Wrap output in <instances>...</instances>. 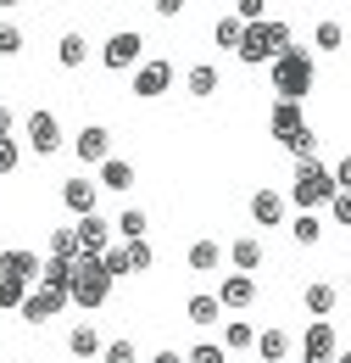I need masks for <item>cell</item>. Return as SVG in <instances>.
<instances>
[{
    "mask_svg": "<svg viewBox=\"0 0 351 363\" xmlns=\"http://www.w3.org/2000/svg\"><path fill=\"white\" fill-rule=\"evenodd\" d=\"M267 79H273V95H279V101H307L312 84H318V62H312V50L290 45L279 62H267Z\"/></svg>",
    "mask_w": 351,
    "mask_h": 363,
    "instance_id": "6da1fadb",
    "label": "cell"
},
{
    "mask_svg": "<svg viewBox=\"0 0 351 363\" xmlns=\"http://www.w3.org/2000/svg\"><path fill=\"white\" fill-rule=\"evenodd\" d=\"M290 50V23H279V17H263V23H246V40H240V62L246 67H263V62H279Z\"/></svg>",
    "mask_w": 351,
    "mask_h": 363,
    "instance_id": "7a4b0ae2",
    "label": "cell"
},
{
    "mask_svg": "<svg viewBox=\"0 0 351 363\" xmlns=\"http://www.w3.org/2000/svg\"><path fill=\"white\" fill-rule=\"evenodd\" d=\"M335 168H323L318 157H307V162H296V179H290V201L301 207V213H312V207H329L335 201Z\"/></svg>",
    "mask_w": 351,
    "mask_h": 363,
    "instance_id": "3957f363",
    "label": "cell"
},
{
    "mask_svg": "<svg viewBox=\"0 0 351 363\" xmlns=\"http://www.w3.org/2000/svg\"><path fill=\"white\" fill-rule=\"evenodd\" d=\"M106 296H112L106 263H100V257H79V263H73V285H67V302L84 308V313H95V308H106Z\"/></svg>",
    "mask_w": 351,
    "mask_h": 363,
    "instance_id": "277c9868",
    "label": "cell"
},
{
    "mask_svg": "<svg viewBox=\"0 0 351 363\" xmlns=\"http://www.w3.org/2000/svg\"><path fill=\"white\" fill-rule=\"evenodd\" d=\"M139 56H145V34H139V28H117V34L100 45V62H106L112 73H129V67H139Z\"/></svg>",
    "mask_w": 351,
    "mask_h": 363,
    "instance_id": "5b68a950",
    "label": "cell"
},
{
    "mask_svg": "<svg viewBox=\"0 0 351 363\" xmlns=\"http://www.w3.org/2000/svg\"><path fill=\"white\" fill-rule=\"evenodd\" d=\"M340 358V335L329 318H312L307 335H301V363H335Z\"/></svg>",
    "mask_w": 351,
    "mask_h": 363,
    "instance_id": "8992f818",
    "label": "cell"
},
{
    "mask_svg": "<svg viewBox=\"0 0 351 363\" xmlns=\"http://www.w3.org/2000/svg\"><path fill=\"white\" fill-rule=\"evenodd\" d=\"M168 90H173V62H168V56L134 67V95H139V101H156V95H168Z\"/></svg>",
    "mask_w": 351,
    "mask_h": 363,
    "instance_id": "52a82bcc",
    "label": "cell"
},
{
    "mask_svg": "<svg viewBox=\"0 0 351 363\" xmlns=\"http://www.w3.org/2000/svg\"><path fill=\"white\" fill-rule=\"evenodd\" d=\"M73 157H79L84 168H100V162L112 157V135H106V123H84V129L73 135Z\"/></svg>",
    "mask_w": 351,
    "mask_h": 363,
    "instance_id": "ba28073f",
    "label": "cell"
},
{
    "mask_svg": "<svg viewBox=\"0 0 351 363\" xmlns=\"http://www.w3.org/2000/svg\"><path fill=\"white\" fill-rule=\"evenodd\" d=\"M73 235H79V257H106L112 252V224L106 218H73Z\"/></svg>",
    "mask_w": 351,
    "mask_h": 363,
    "instance_id": "9c48e42d",
    "label": "cell"
},
{
    "mask_svg": "<svg viewBox=\"0 0 351 363\" xmlns=\"http://www.w3.org/2000/svg\"><path fill=\"white\" fill-rule=\"evenodd\" d=\"M23 135H28V145L40 151V157H50L56 145H62V123H56V112H28V123H23Z\"/></svg>",
    "mask_w": 351,
    "mask_h": 363,
    "instance_id": "30bf717a",
    "label": "cell"
},
{
    "mask_svg": "<svg viewBox=\"0 0 351 363\" xmlns=\"http://www.w3.org/2000/svg\"><path fill=\"white\" fill-rule=\"evenodd\" d=\"M267 129H273V140L284 145V140H296L301 129H307V112H301V101H273V112H267Z\"/></svg>",
    "mask_w": 351,
    "mask_h": 363,
    "instance_id": "8fae6325",
    "label": "cell"
},
{
    "mask_svg": "<svg viewBox=\"0 0 351 363\" xmlns=\"http://www.w3.org/2000/svg\"><path fill=\"white\" fill-rule=\"evenodd\" d=\"M40 269H45V257L40 252H28V246H0V274H11V279H40Z\"/></svg>",
    "mask_w": 351,
    "mask_h": 363,
    "instance_id": "7c38bea8",
    "label": "cell"
},
{
    "mask_svg": "<svg viewBox=\"0 0 351 363\" xmlns=\"http://www.w3.org/2000/svg\"><path fill=\"white\" fill-rule=\"evenodd\" d=\"M218 302H223V313L251 308V302H257V274H229V279L218 285Z\"/></svg>",
    "mask_w": 351,
    "mask_h": 363,
    "instance_id": "4fadbf2b",
    "label": "cell"
},
{
    "mask_svg": "<svg viewBox=\"0 0 351 363\" xmlns=\"http://www.w3.org/2000/svg\"><path fill=\"white\" fill-rule=\"evenodd\" d=\"M95 201H100V184H95V179H84V174L62 184V207H67L73 218H89V213H95Z\"/></svg>",
    "mask_w": 351,
    "mask_h": 363,
    "instance_id": "5bb4252c",
    "label": "cell"
},
{
    "mask_svg": "<svg viewBox=\"0 0 351 363\" xmlns=\"http://www.w3.org/2000/svg\"><path fill=\"white\" fill-rule=\"evenodd\" d=\"M67 308V291H50V285H40V291H28V302L17 308V313L28 318V324H45V318H56Z\"/></svg>",
    "mask_w": 351,
    "mask_h": 363,
    "instance_id": "9a60e30c",
    "label": "cell"
},
{
    "mask_svg": "<svg viewBox=\"0 0 351 363\" xmlns=\"http://www.w3.org/2000/svg\"><path fill=\"white\" fill-rule=\"evenodd\" d=\"M251 224H263V229H279L284 224V196H279V190H257V196H251Z\"/></svg>",
    "mask_w": 351,
    "mask_h": 363,
    "instance_id": "2e32d148",
    "label": "cell"
},
{
    "mask_svg": "<svg viewBox=\"0 0 351 363\" xmlns=\"http://www.w3.org/2000/svg\"><path fill=\"white\" fill-rule=\"evenodd\" d=\"M301 302H307L312 318H329L335 308H340V285H329V279H312L307 291H301Z\"/></svg>",
    "mask_w": 351,
    "mask_h": 363,
    "instance_id": "e0dca14e",
    "label": "cell"
},
{
    "mask_svg": "<svg viewBox=\"0 0 351 363\" xmlns=\"http://www.w3.org/2000/svg\"><path fill=\"white\" fill-rule=\"evenodd\" d=\"M263 240H257V235H240V240H234V246H229V263H234V274H257L263 269Z\"/></svg>",
    "mask_w": 351,
    "mask_h": 363,
    "instance_id": "ac0fdd59",
    "label": "cell"
},
{
    "mask_svg": "<svg viewBox=\"0 0 351 363\" xmlns=\"http://www.w3.org/2000/svg\"><path fill=\"white\" fill-rule=\"evenodd\" d=\"M100 347H106V341H100V330H95L89 318L67 330V352H73V358H100Z\"/></svg>",
    "mask_w": 351,
    "mask_h": 363,
    "instance_id": "d6986e66",
    "label": "cell"
},
{
    "mask_svg": "<svg viewBox=\"0 0 351 363\" xmlns=\"http://www.w3.org/2000/svg\"><path fill=\"white\" fill-rule=\"evenodd\" d=\"M56 62H62L67 73H79V67L89 62V40L79 34V28H67V34H62V45H56Z\"/></svg>",
    "mask_w": 351,
    "mask_h": 363,
    "instance_id": "ffe728a7",
    "label": "cell"
},
{
    "mask_svg": "<svg viewBox=\"0 0 351 363\" xmlns=\"http://www.w3.org/2000/svg\"><path fill=\"white\" fill-rule=\"evenodd\" d=\"M184 318L207 330V324H218V318H223V302H218V296H212V291H195V296L184 302Z\"/></svg>",
    "mask_w": 351,
    "mask_h": 363,
    "instance_id": "44dd1931",
    "label": "cell"
},
{
    "mask_svg": "<svg viewBox=\"0 0 351 363\" xmlns=\"http://www.w3.org/2000/svg\"><path fill=\"white\" fill-rule=\"evenodd\" d=\"M184 90L195 95V101H212V95L223 90V79H218V67L212 62H201V67H190V79H184Z\"/></svg>",
    "mask_w": 351,
    "mask_h": 363,
    "instance_id": "7402d4cb",
    "label": "cell"
},
{
    "mask_svg": "<svg viewBox=\"0 0 351 363\" xmlns=\"http://www.w3.org/2000/svg\"><path fill=\"white\" fill-rule=\"evenodd\" d=\"M129 184H134L129 157H106V162H100V190H123V196H129Z\"/></svg>",
    "mask_w": 351,
    "mask_h": 363,
    "instance_id": "603a6c76",
    "label": "cell"
},
{
    "mask_svg": "<svg viewBox=\"0 0 351 363\" xmlns=\"http://www.w3.org/2000/svg\"><path fill=\"white\" fill-rule=\"evenodd\" d=\"M290 358V335L284 330H263L257 335V363H284Z\"/></svg>",
    "mask_w": 351,
    "mask_h": 363,
    "instance_id": "cb8c5ba5",
    "label": "cell"
},
{
    "mask_svg": "<svg viewBox=\"0 0 351 363\" xmlns=\"http://www.w3.org/2000/svg\"><path fill=\"white\" fill-rule=\"evenodd\" d=\"M145 229H151V218H145L139 207H123L117 224H112V235H117V240H145Z\"/></svg>",
    "mask_w": 351,
    "mask_h": 363,
    "instance_id": "d4e9b609",
    "label": "cell"
},
{
    "mask_svg": "<svg viewBox=\"0 0 351 363\" xmlns=\"http://www.w3.org/2000/svg\"><path fill=\"white\" fill-rule=\"evenodd\" d=\"M223 263V246L218 240H195V246H190V274H212Z\"/></svg>",
    "mask_w": 351,
    "mask_h": 363,
    "instance_id": "484cf974",
    "label": "cell"
},
{
    "mask_svg": "<svg viewBox=\"0 0 351 363\" xmlns=\"http://www.w3.org/2000/svg\"><path fill=\"white\" fill-rule=\"evenodd\" d=\"M223 347H229V352H246V347H257V330H251L246 318H229V324H223Z\"/></svg>",
    "mask_w": 351,
    "mask_h": 363,
    "instance_id": "4316f807",
    "label": "cell"
},
{
    "mask_svg": "<svg viewBox=\"0 0 351 363\" xmlns=\"http://www.w3.org/2000/svg\"><path fill=\"white\" fill-rule=\"evenodd\" d=\"M212 40H218L223 50H240V40H246V23L229 11V17H218V23H212Z\"/></svg>",
    "mask_w": 351,
    "mask_h": 363,
    "instance_id": "83f0119b",
    "label": "cell"
},
{
    "mask_svg": "<svg viewBox=\"0 0 351 363\" xmlns=\"http://www.w3.org/2000/svg\"><path fill=\"white\" fill-rule=\"evenodd\" d=\"M28 302V279H11V274H0V313H17Z\"/></svg>",
    "mask_w": 351,
    "mask_h": 363,
    "instance_id": "f1b7e54d",
    "label": "cell"
},
{
    "mask_svg": "<svg viewBox=\"0 0 351 363\" xmlns=\"http://www.w3.org/2000/svg\"><path fill=\"white\" fill-rule=\"evenodd\" d=\"M40 285H50V291H67V285H73V263H67V257H45Z\"/></svg>",
    "mask_w": 351,
    "mask_h": 363,
    "instance_id": "f546056e",
    "label": "cell"
},
{
    "mask_svg": "<svg viewBox=\"0 0 351 363\" xmlns=\"http://www.w3.org/2000/svg\"><path fill=\"white\" fill-rule=\"evenodd\" d=\"M50 257L79 263V235H73V224H67V229H50Z\"/></svg>",
    "mask_w": 351,
    "mask_h": 363,
    "instance_id": "4dcf8cb0",
    "label": "cell"
},
{
    "mask_svg": "<svg viewBox=\"0 0 351 363\" xmlns=\"http://www.w3.org/2000/svg\"><path fill=\"white\" fill-rule=\"evenodd\" d=\"M290 235H296V246H318V240H323V224H318V213H301V218L290 224Z\"/></svg>",
    "mask_w": 351,
    "mask_h": 363,
    "instance_id": "1f68e13d",
    "label": "cell"
},
{
    "mask_svg": "<svg viewBox=\"0 0 351 363\" xmlns=\"http://www.w3.org/2000/svg\"><path fill=\"white\" fill-rule=\"evenodd\" d=\"M312 45H318V50H340V45H346V28L329 17V23H318V28H312Z\"/></svg>",
    "mask_w": 351,
    "mask_h": 363,
    "instance_id": "d6a6232c",
    "label": "cell"
},
{
    "mask_svg": "<svg viewBox=\"0 0 351 363\" xmlns=\"http://www.w3.org/2000/svg\"><path fill=\"white\" fill-rule=\"evenodd\" d=\"M123 246H129V269H134V274H151V263H156L151 240H123Z\"/></svg>",
    "mask_w": 351,
    "mask_h": 363,
    "instance_id": "836d02e7",
    "label": "cell"
},
{
    "mask_svg": "<svg viewBox=\"0 0 351 363\" xmlns=\"http://www.w3.org/2000/svg\"><path fill=\"white\" fill-rule=\"evenodd\" d=\"M284 151H290L296 162H307V157H318V135H312V123H307V129H301L296 140H284Z\"/></svg>",
    "mask_w": 351,
    "mask_h": 363,
    "instance_id": "e575fe53",
    "label": "cell"
},
{
    "mask_svg": "<svg viewBox=\"0 0 351 363\" xmlns=\"http://www.w3.org/2000/svg\"><path fill=\"white\" fill-rule=\"evenodd\" d=\"M100 263H106V274H112V279H123V274H134V269H129V246H123V240H112V252H106Z\"/></svg>",
    "mask_w": 351,
    "mask_h": 363,
    "instance_id": "d590c367",
    "label": "cell"
},
{
    "mask_svg": "<svg viewBox=\"0 0 351 363\" xmlns=\"http://www.w3.org/2000/svg\"><path fill=\"white\" fill-rule=\"evenodd\" d=\"M100 363H139V352H134V341H106Z\"/></svg>",
    "mask_w": 351,
    "mask_h": 363,
    "instance_id": "8d00e7d4",
    "label": "cell"
},
{
    "mask_svg": "<svg viewBox=\"0 0 351 363\" xmlns=\"http://www.w3.org/2000/svg\"><path fill=\"white\" fill-rule=\"evenodd\" d=\"M184 363H229V347H212V341H201V347H190Z\"/></svg>",
    "mask_w": 351,
    "mask_h": 363,
    "instance_id": "74e56055",
    "label": "cell"
},
{
    "mask_svg": "<svg viewBox=\"0 0 351 363\" xmlns=\"http://www.w3.org/2000/svg\"><path fill=\"white\" fill-rule=\"evenodd\" d=\"M329 218L340 229H351V190H335V201H329Z\"/></svg>",
    "mask_w": 351,
    "mask_h": 363,
    "instance_id": "f35d334b",
    "label": "cell"
},
{
    "mask_svg": "<svg viewBox=\"0 0 351 363\" xmlns=\"http://www.w3.org/2000/svg\"><path fill=\"white\" fill-rule=\"evenodd\" d=\"M23 50V28L17 23H0V56H17Z\"/></svg>",
    "mask_w": 351,
    "mask_h": 363,
    "instance_id": "ab89813d",
    "label": "cell"
},
{
    "mask_svg": "<svg viewBox=\"0 0 351 363\" xmlns=\"http://www.w3.org/2000/svg\"><path fill=\"white\" fill-rule=\"evenodd\" d=\"M17 162H23V145L17 140H0V174H17Z\"/></svg>",
    "mask_w": 351,
    "mask_h": 363,
    "instance_id": "60d3db41",
    "label": "cell"
},
{
    "mask_svg": "<svg viewBox=\"0 0 351 363\" xmlns=\"http://www.w3.org/2000/svg\"><path fill=\"white\" fill-rule=\"evenodd\" d=\"M263 6L267 0H234V17L240 23H263Z\"/></svg>",
    "mask_w": 351,
    "mask_h": 363,
    "instance_id": "b9f144b4",
    "label": "cell"
},
{
    "mask_svg": "<svg viewBox=\"0 0 351 363\" xmlns=\"http://www.w3.org/2000/svg\"><path fill=\"white\" fill-rule=\"evenodd\" d=\"M335 184H340V190H351V151L335 162Z\"/></svg>",
    "mask_w": 351,
    "mask_h": 363,
    "instance_id": "7bdbcfd3",
    "label": "cell"
},
{
    "mask_svg": "<svg viewBox=\"0 0 351 363\" xmlns=\"http://www.w3.org/2000/svg\"><path fill=\"white\" fill-rule=\"evenodd\" d=\"M151 11H156V17H178V11H184V0H151Z\"/></svg>",
    "mask_w": 351,
    "mask_h": 363,
    "instance_id": "ee69618b",
    "label": "cell"
},
{
    "mask_svg": "<svg viewBox=\"0 0 351 363\" xmlns=\"http://www.w3.org/2000/svg\"><path fill=\"white\" fill-rule=\"evenodd\" d=\"M17 135V118H11V106H0V140Z\"/></svg>",
    "mask_w": 351,
    "mask_h": 363,
    "instance_id": "f6af8a7d",
    "label": "cell"
},
{
    "mask_svg": "<svg viewBox=\"0 0 351 363\" xmlns=\"http://www.w3.org/2000/svg\"><path fill=\"white\" fill-rule=\"evenodd\" d=\"M151 363H184V352H173V347H162V352H156Z\"/></svg>",
    "mask_w": 351,
    "mask_h": 363,
    "instance_id": "bcb514c9",
    "label": "cell"
},
{
    "mask_svg": "<svg viewBox=\"0 0 351 363\" xmlns=\"http://www.w3.org/2000/svg\"><path fill=\"white\" fill-rule=\"evenodd\" d=\"M335 363H351V352H340V358H335Z\"/></svg>",
    "mask_w": 351,
    "mask_h": 363,
    "instance_id": "7dc6e473",
    "label": "cell"
},
{
    "mask_svg": "<svg viewBox=\"0 0 351 363\" xmlns=\"http://www.w3.org/2000/svg\"><path fill=\"white\" fill-rule=\"evenodd\" d=\"M0 6H17V0H0Z\"/></svg>",
    "mask_w": 351,
    "mask_h": 363,
    "instance_id": "c3c4849f",
    "label": "cell"
},
{
    "mask_svg": "<svg viewBox=\"0 0 351 363\" xmlns=\"http://www.w3.org/2000/svg\"><path fill=\"white\" fill-rule=\"evenodd\" d=\"M23 363H40V358H23Z\"/></svg>",
    "mask_w": 351,
    "mask_h": 363,
    "instance_id": "681fc988",
    "label": "cell"
},
{
    "mask_svg": "<svg viewBox=\"0 0 351 363\" xmlns=\"http://www.w3.org/2000/svg\"><path fill=\"white\" fill-rule=\"evenodd\" d=\"M346 291H351V279H346Z\"/></svg>",
    "mask_w": 351,
    "mask_h": 363,
    "instance_id": "f907efd6",
    "label": "cell"
}]
</instances>
